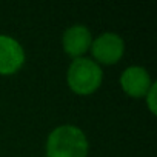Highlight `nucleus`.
Returning a JSON list of instances; mask_svg holds the SVG:
<instances>
[{"label":"nucleus","mask_w":157,"mask_h":157,"mask_svg":"<svg viewBox=\"0 0 157 157\" xmlns=\"http://www.w3.org/2000/svg\"><path fill=\"white\" fill-rule=\"evenodd\" d=\"M120 85H122L123 91L131 97L146 96V93L152 86L148 72L140 66H131V68L125 69L120 77Z\"/></svg>","instance_id":"39448f33"},{"label":"nucleus","mask_w":157,"mask_h":157,"mask_svg":"<svg viewBox=\"0 0 157 157\" xmlns=\"http://www.w3.org/2000/svg\"><path fill=\"white\" fill-rule=\"evenodd\" d=\"M91 46V33L83 25H75L65 31L63 34V48L68 56L80 57Z\"/></svg>","instance_id":"423d86ee"},{"label":"nucleus","mask_w":157,"mask_h":157,"mask_svg":"<svg viewBox=\"0 0 157 157\" xmlns=\"http://www.w3.org/2000/svg\"><path fill=\"white\" fill-rule=\"evenodd\" d=\"M146 96H148V102H149V108H151V111L154 113V105H152V102H154V85L149 88V91L146 93Z\"/></svg>","instance_id":"0eeeda50"},{"label":"nucleus","mask_w":157,"mask_h":157,"mask_svg":"<svg viewBox=\"0 0 157 157\" xmlns=\"http://www.w3.org/2000/svg\"><path fill=\"white\" fill-rule=\"evenodd\" d=\"M25 52L17 40L8 36H0V74L10 75L22 68Z\"/></svg>","instance_id":"20e7f679"},{"label":"nucleus","mask_w":157,"mask_h":157,"mask_svg":"<svg viewBox=\"0 0 157 157\" xmlns=\"http://www.w3.org/2000/svg\"><path fill=\"white\" fill-rule=\"evenodd\" d=\"M68 85L77 94H91L102 83V69L100 66L90 60L78 57L75 59L68 69Z\"/></svg>","instance_id":"f03ea898"},{"label":"nucleus","mask_w":157,"mask_h":157,"mask_svg":"<svg viewBox=\"0 0 157 157\" xmlns=\"http://www.w3.org/2000/svg\"><path fill=\"white\" fill-rule=\"evenodd\" d=\"M125 45L123 40L114 33H105L91 43V52L97 62L105 65H113L123 56Z\"/></svg>","instance_id":"7ed1b4c3"},{"label":"nucleus","mask_w":157,"mask_h":157,"mask_svg":"<svg viewBox=\"0 0 157 157\" xmlns=\"http://www.w3.org/2000/svg\"><path fill=\"white\" fill-rule=\"evenodd\" d=\"M88 140L82 129L72 125L56 128L46 142L48 157H86Z\"/></svg>","instance_id":"f257e3e1"}]
</instances>
